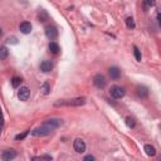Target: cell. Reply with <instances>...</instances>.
Instances as JSON below:
<instances>
[{"label":"cell","mask_w":161,"mask_h":161,"mask_svg":"<svg viewBox=\"0 0 161 161\" xmlns=\"http://www.w3.org/2000/svg\"><path fill=\"white\" fill-rule=\"evenodd\" d=\"M3 128H4V115L3 111L0 110V134L3 132Z\"/></svg>","instance_id":"cell-23"},{"label":"cell","mask_w":161,"mask_h":161,"mask_svg":"<svg viewBox=\"0 0 161 161\" xmlns=\"http://www.w3.org/2000/svg\"><path fill=\"white\" fill-rule=\"evenodd\" d=\"M8 43H14V44H15V43H16V39H15V38H8Z\"/></svg>","instance_id":"cell-27"},{"label":"cell","mask_w":161,"mask_h":161,"mask_svg":"<svg viewBox=\"0 0 161 161\" xmlns=\"http://www.w3.org/2000/svg\"><path fill=\"white\" fill-rule=\"evenodd\" d=\"M48 48H49V50L53 53V54H58V53H59V50H60V49H59V46L57 44L56 42H50Z\"/></svg>","instance_id":"cell-14"},{"label":"cell","mask_w":161,"mask_h":161,"mask_svg":"<svg viewBox=\"0 0 161 161\" xmlns=\"http://www.w3.org/2000/svg\"><path fill=\"white\" fill-rule=\"evenodd\" d=\"M136 94L138 98H146L148 96V90L145 86H137L136 87Z\"/></svg>","instance_id":"cell-8"},{"label":"cell","mask_w":161,"mask_h":161,"mask_svg":"<svg viewBox=\"0 0 161 161\" xmlns=\"http://www.w3.org/2000/svg\"><path fill=\"white\" fill-rule=\"evenodd\" d=\"M39 19H40V21H46V20L48 19V15H47V13L44 12V10H40V14H39Z\"/></svg>","instance_id":"cell-25"},{"label":"cell","mask_w":161,"mask_h":161,"mask_svg":"<svg viewBox=\"0 0 161 161\" xmlns=\"http://www.w3.org/2000/svg\"><path fill=\"white\" fill-rule=\"evenodd\" d=\"M125 122H126V126H127L128 128H134L135 125H136V122H135V120L132 119V117H126Z\"/></svg>","instance_id":"cell-18"},{"label":"cell","mask_w":161,"mask_h":161,"mask_svg":"<svg viewBox=\"0 0 161 161\" xmlns=\"http://www.w3.org/2000/svg\"><path fill=\"white\" fill-rule=\"evenodd\" d=\"M53 69V63L50 60H43L40 63V71L44 72V73H48Z\"/></svg>","instance_id":"cell-11"},{"label":"cell","mask_w":161,"mask_h":161,"mask_svg":"<svg viewBox=\"0 0 161 161\" xmlns=\"http://www.w3.org/2000/svg\"><path fill=\"white\" fill-rule=\"evenodd\" d=\"M16 157V151L15 150H5V151L2 154V159L4 161H10Z\"/></svg>","instance_id":"cell-9"},{"label":"cell","mask_w":161,"mask_h":161,"mask_svg":"<svg viewBox=\"0 0 161 161\" xmlns=\"http://www.w3.org/2000/svg\"><path fill=\"white\" fill-rule=\"evenodd\" d=\"M46 35L50 40L57 39V37H58V30H57V28L53 27V25H47L46 27Z\"/></svg>","instance_id":"cell-6"},{"label":"cell","mask_w":161,"mask_h":161,"mask_svg":"<svg viewBox=\"0 0 161 161\" xmlns=\"http://www.w3.org/2000/svg\"><path fill=\"white\" fill-rule=\"evenodd\" d=\"M108 73H110V77L112 79H115V81H117V79L121 78V71L117 68V67H111L108 69Z\"/></svg>","instance_id":"cell-10"},{"label":"cell","mask_w":161,"mask_h":161,"mask_svg":"<svg viewBox=\"0 0 161 161\" xmlns=\"http://www.w3.org/2000/svg\"><path fill=\"white\" fill-rule=\"evenodd\" d=\"M126 27L128 28V29H134L136 25H135V21H134V19L132 18H127L126 19Z\"/></svg>","instance_id":"cell-20"},{"label":"cell","mask_w":161,"mask_h":161,"mask_svg":"<svg viewBox=\"0 0 161 161\" xmlns=\"http://www.w3.org/2000/svg\"><path fill=\"white\" fill-rule=\"evenodd\" d=\"M9 56V50L6 47H0V59H6Z\"/></svg>","instance_id":"cell-17"},{"label":"cell","mask_w":161,"mask_h":161,"mask_svg":"<svg viewBox=\"0 0 161 161\" xmlns=\"http://www.w3.org/2000/svg\"><path fill=\"white\" fill-rule=\"evenodd\" d=\"M19 29H20L21 33H24V34H29L30 31H31V24H30V23H28V21H23V23H20Z\"/></svg>","instance_id":"cell-12"},{"label":"cell","mask_w":161,"mask_h":161,"mask_svg":"<svg viewBox=\"0 0 161 161\" xmlns=\"http://www.w3.org/2000/svg\"><path fill=\"white\" fill-rule=\"evenodd\" d=\"M18 97L20 101H28V98L30 97V90L28 87H20V90L18 91Z\"/></svg>","instance_id":"cell-7"},{"label":"cell","mask_w":161,"mask_h":161,"mask_svg":"<svg viewBox=\"0 0 161 161\" xmlns=\"http://www.w3.org/2000/svg\"><path fill=\"white\" fill-rule=\"evenodd\" d=\"M2 35H3V29L0 28V38H2Z\"/></svg>","instance_id":"cell-28"},{"label":"cell","mask_w":161,"mask_h":161,"mask_svg":"<svg viewBox=\"0 0 161 161\" xmlns=\"http://www.w3.org/2000/svg\"><path fill=\"white\" fill-rule=\"evenodd\" d=\"M40 91H42V93L44 94V96L49 94V93H50V86H49V83H48V82L43 83V86L40 87Z\"/></svg>","instance_id":"cell-15"},{"label":"cell","mask_w":161,"mask_h":161,"mask_svg":"<svg viewBox=\"0 0 161 161\" xmlns=\"http://www.w3.org/2000/svg\"><path fill=\"white\" fill-rule=\"evenodd\" d=\"M73 148L77 154H83L86 151V142L82 140V138H76L73 142Z\"/></svg>","instance_id":"cell-5"},{"label":"cell","mask_w":161,"mask_h":161,"mask_svg":"<svg viewBox=\"0 0 161 161\" xmlns=\"http://www.w3.org/2000/svg\"><path fill=\"white\" fill-rule=\"evenodd\" d=\"M30 131L29 130H27V131H24L23 134H19V135H16L15 136V140H23V138H25L27 136H28V134H29Z\"/></svg>","instance_id":"cell-22"},{"label":"cell","mask_w":161,"mask_h":161,"mask_svg":"<svg viewBox=\"0 0 161 161\" xmlns=\"http://www.w3.org/2000/svg\"><path fill=\"white\" fill-rule=\"evenodd\" d=\"M84 161H88V160H94V156H92V155H87L84 159H83Z\"/></svg>","instance_id":"cell-26"},{"label":"cell","mask_w":161,"mask_h":161,"mask_svg":"<svg viewBox=\"0 0 161 161\" xmlns=\"http://www.w3.org/2000/svg\"><path fill=\"white\" fill-rule=\"evenodd\" d=\"M134 54H135V58H136L137 62H141V58H142V57H141V52L138 50V48H137L136 46L134 47Z\"/></svg>","instance_id":"cell-19"},{"label":"cell","mask_w":161,"mask_h":161,"mask_svg":"<svg viewBox=\"0 0 161 161\" xmlns=\"http://www.w3.org/2000/svg\"><path fill=\"white\" fill-rule=\"evenodd\" d=\"M63 121L59 120V119H50V120H47L44 123H43L42 126L34 128L33 131H31V135L35 136V137H42V136H48L50 135L53 131L56 130V128H58L59 126H62Z\"/></svg>","instance_id":"cell-1"},{"label":"cell","mask_w":161,"mask_h":161,"mask_svg":"<svg viewBox=\"0 0 161 161\" xmlns=\"http://www.w3.org/2000/svg\"><path fill=\"white\" fill-rule=\"evenodd\" d=\"M156 4V0H145V9L151 8Z\"/></svg>","instance_id":"cell-24"},{"label":"cell","mask_w":161,"mask_h":161,"mask_svg":"<svg viewBox=\"0 0 161 161\" xmlns=\"http://www.w3.org/2000/svg\"><path fill=\"white\" fill-rule=\"evenodd\" d=\"M21 83H23V79H21L20 77H13V78H12V86H13L14 88L20 87Z\"/></svg>","instance_id":"cell-16"},{"label":"cell","mask_w":161,"mask_h":161,"mask_svg":"<svg viewBox=\"0 0 161 161\" xmlns=\"http://www.w3.org/2000/svg\"><path fill=\"white\" fill-rule=\"evenodd\" d=\"M86 103V97H76L71 100H62L54 103V106H73V107H79Z\"/></svg>","instance_id":"cell-2"},{"label":"cell","mask_w":161,"mask_h":161,"mask_svg":"<svg viewBox=\"0 0 161 161\" xmlns=\"http://www.w3.org/2000/svg\"><path fill=\"white\" fill-rule=\"evenodd\" d=\"M106 78H104V76L103 74H101V73H97L96 76L93 77V84L96 86L97 88H104L106 87Z\"/></svg>","instance_id":"cell-4"},{"label":"cell","mask_w":161,"mask_h":161,"mask_svg":"<svg viewBox=\"0 0 161 161\" xmlns=\"http://www.w3.org/2000/svg\"><path fill=\"white\" fill-rule=\"evenodd\" d=\"M53 157L50 156V155H40V156H35V157H33V160H52Z\"/></svg>","instance_id":"cell-21"},{"label":"cell","mask_w":161,"mask_h":161,"mask_svg":"<svg viewBox=\"0 0 161 161\" xmlns=\"http://www.w3.org/2000/svg\"><path fill=\"white\" fill-rule=\"evenodd\" d=\"M125 93H126L125 88H123V87H121V86H117V84L112 86L111 90H110V94H111V97H112V98H115V100H120V98H122L123 96H125Z\"/></svg>","instance_id":"cell-3"},{"label":"cell","mask_w":161,"mask_h":161,"mask_svg":"<svg viewBox=\"0 0 161 161\" xmlns=\"http://www.w3.org/2000/svg\"><path fill=\"white\" fill-rule=\"evenodd\" d=\"M144 151L146 152L147 156H155L156 155V148L152 145H145Z\"/></svg>","instance_id":"cell-13"}]
</instances>
